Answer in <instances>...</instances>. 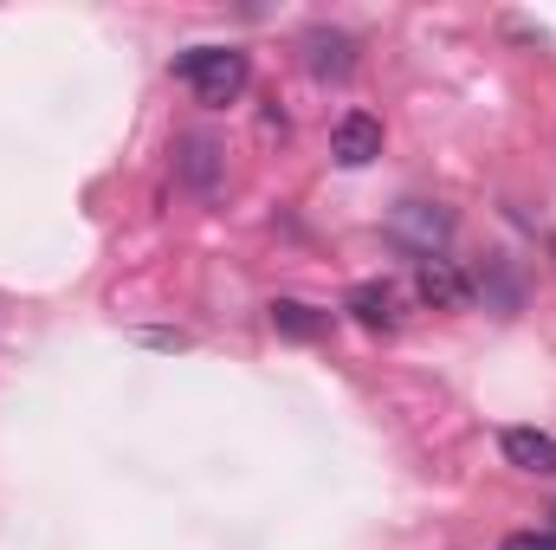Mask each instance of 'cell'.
<instances>
[{"label":"cell","mask_w":556,"mask_h":550,"mask_svg":"<svg viewBox=\"0 0 556 550\" xmlns=\"http://www.w3.org/2000/svg\"><path fill=\"white\" fill-rule=\"evenodd\" d=\"M273 330L298 337V343H311V337H324V317H317L311 304H298V298H278L273 304Z\"/></svg>","instance_id":"8"},{"label":"cell","mask_w":556,"mask_h":550,"mask_svg":"<svg viewBox=\"0 0 556 550\" xmlns=\"http://www.w3.org/2000/svg\"><path fill=\"white\" fill-rule=\"evenodd\" d=\"M175 78L201 98V104H233L240 91H247V78H253V65H247V52H233V46H188L181 59H175Z\"/></svg>","instance_id":"1"},{"label":"cell","mask_w":556,"mask_h":550,"mask_svg":"<svg viewBox=\"0 0 556 550\" xmlns=\"http://www.w3.org/2000/svg\"><path fill=\"white\" fill-rule=\"evenodd\" d=\"M188 175H194V182L207 188V175H214V142H207V137L188 142Z\"/></svg>","instance_id":"9"},{"label":"cell","mask_w":556,"mask_h":550,"mask_svg":"<svg viewBox=\"0 0 556 550\" xmlns=\"http://www.w3.org/2000/svg\"><path fill=\"white\" fill-rule=\"evenodd\" d=\"M446 227H453V221H446L440 208H420V201L395 214V234H402V240H415V247H420V260H427V253H433V247L446 240Z\"/></svg>","instance_id":"6"},{"label":"cell","mask_w":556,"mask_h":550,"mask_svg":"<svg viewBox=\"0 0 556 550\" xmlns=\"http://www.w3.org/2000/svg\"><path fill=\"white\" fill-rule=\"evenodd\" d=\"M498 453H505V466H518V473L556 479V434H544V427H505V434H498Z\"/></svg>","instance_id":"4"},{"label":"cell","mask_w":556,"mask_h":550,"mask_svg":"<svg viewBox=\"0 0 556 550\" xmlns=\"http://www.w3.org/2000/svg\"><path fill=\"white\" fill-rule=\"evenodd\" d=\"M350 317L356 324H369V330H395V285L389 278H363V285H350Z\"/></svg>","instance_id":"5"},{"label":"cell","mask_w":556,"mask_h":550,"mask_svg":"<svg viewBox=\"0 0 556 550\" xmlns=\"http://www.w3.org/2000/svg\"><path fill=\"white\" fill-rule=\"evenodd\" d=\"M330 155H337L343 168H369V162L382 155V124H376L369 111H343L337 130H330Z\"/></svg>","instance_id":"2"},{"label":"cell","mask_w":556,"mask_h":550,"mask_svg":"<svg viewBox=\"0 0 556 550\" xmlns=\"http://www.w3.org/2000/svg\"><path fill=\"white\" fill-rule=\"evenodd\" d=\"M415 291H420V304H433V311H459V304L472 298V278L459 273L453 260L427 253V260L415 266Z\"/></svg>","instance_id":"3"},{"label":"cell","mask_w":556,"mask_h":550,"mask_svg":"<svg viewBox=\"0 0 556 550\" xmlns=\"http://www.w3.org/2000/svg\"><path fill=\"white\" fill-rule=\"evenodd\" d=\"M304 46H311V72H317V78H350V65H356V46H350L343 33H311Z\"/></svg>","instance_id":"7"},{"label":"cell","mask_w":556,"mask_h":550,"mask_svg":"<svg viewBox=\"0 0 556 550\" xmlns=\"http://www.w3.org/2000/svg\"><path fill=\"white\" fill-rule=\"evenodd\" d=\"M505 550H556V532H511Z\"/></svg>","instance_id":"10"}]
</instances>
